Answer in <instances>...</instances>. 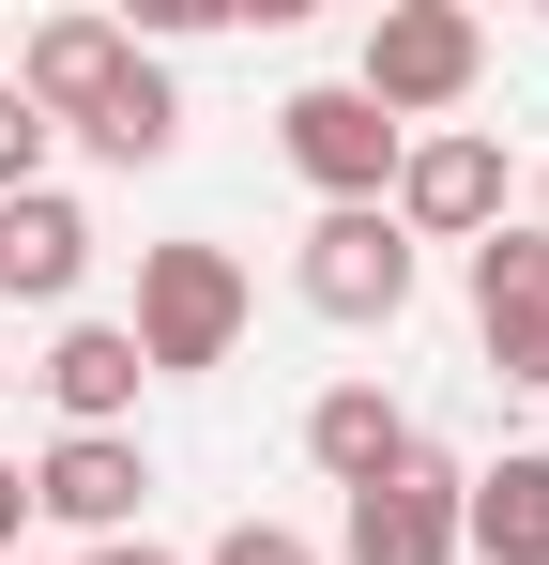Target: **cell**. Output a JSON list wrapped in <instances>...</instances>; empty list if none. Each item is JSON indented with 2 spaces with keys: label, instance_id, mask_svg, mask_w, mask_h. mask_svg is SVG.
<instances>
[{
  "label": "cell",
  "instance_id": "obj_1",
  "mask_svg": "<svg viewBox=\"0 0 549 565\" xmlns=\"http://www.w3.org/2000/svg\"><path fill=\"white\" fill-rule=\"evenodd\" d=\"M473 77H488V15H458V0H381V31H366L352 93L412 138V122H443V107H473Z\"/></svg>",
  "mask_w": 549,
  "mask_h": 565
},
{
  "label": "cell",
  "instance_id": "obj_2",
  "mask_svg": "<svg viewBox=\"0 0 549 565\" xmlns=\"http://www.w3.org/2000/svg\"><path fill=\"white\" fill-rule=\"evenodd\" d=\"M138 367H229L245 352V260L229 245H138Z\"/></svg>",
  "mask_w": 549,
  "mask_h": 565
},
{
  "label": "cell",
  "instance_id": "obj_3",
  "mask_svg": "<svg viewBox=\"0 0 549 565\" xmlns=\"http://www.w3.org/2000/svg\"><path fill=\"white\" fill-rule=\"evenodd\" d=\"M381 214H397L412 245H488V230H504V138H473V122H428V138L397 153Z\"/></svg>",
  "mask_w": 549,
  "mask_h": 565
},
{
  "label": "cell",
  "instance_id": "obj_4",
  "mask_svg": "<svg viewBox=\"0 0 549 565\" xmlns=\"http://www.w3.org/2000/svg\"><path fill=\"white\" fill-rule=\"evenodd\" d=\"M274 138H290V169L321 184V214H352V199H381V184H397V153H412V138H397V122H381V107H366L352 77L290 93V107H274Z\"/></svg>",
  "mask_w": 549,
  "mask_h": 565
},
{
  "label": "cell",
  "instance_id": "obj_5",
  "mask_svg": "<svg viewBox=\"0 0 549 565\" xmlns=\"http://www.w3.org/2000/svg\"><path fill=\"white\" fill-rule=\"evenodd\" d=\"M290 276H305V306H321V321H397V306H412V230H397V214H381V199H352V214H321V230H305V260H290Z\"/></svg>",
  "mask_w": 549,
  "mask_h": 565
},
{
  "label": "cell",
  "instance_id": "obj_6",
  "mask_svg": "<svg viewBox=\"0 0 549 565\" xmlns=\"http://www.w3.org/2000/svg\"><path fill=\"white\" fill-rule=\"evenodd\" d=\"M336 551H352V565H458V459H428V444H412L381 489H352Z\"/></svg>",
  "mask_w": 549,
  "mask_h": 565
},
{
  "label": "cell",
  "instance_id": "obj_7",
  "mask_svg": "<svg viewBox=\"0 0 549 565\" xmlns=\"http://www.w3.org/2000/svg\"><path fill=\"white\" fill-rule=\"evenodd\" d=\"M473 337L504 382H549V230H488L473 245Z\"/></svg>",
  "mask_w": 549,
  "mask_h": 565
},
{
  "label": "cell",
  "instance_id": "obj_8",
  "mask_svg": "<svg viewBox=\"0 0 549 565\" xmlns=\"http://www.w3.org/2000/svg\"><path fill=\"white\" fill-rule=\"evenodd\" d=\"M122 62H138V31H122V15H46V31L15 46V93L46 107V138H77L92 107L122 93Z\"/></svg>",
  "mask_w": 549,
  "mask_h": 565
},
{
  "label": "cell",
  "instance_id": "obj_9",
  "mask_svg": "<svg viewBox=\"0 0 549 565\" xmlns=\"http://www.w3.org/2000/svg\"><path fill=\"white\" fill-rule=\"evenodd\" d=\"M31 504H46V520H77L92 551H107V535H122L138 504H153V459H138L122 428H62V444L31 459Z\"/></svg>",
  "mask_w": 549,
  "mask_h": 565
},
{
  "label": "cell",
  "instance_id": "obj_10",
  "mask_svg": "<svg viewBox=\"0 0 549 565\" xmlns=\"http://www.w3.org/2000/svg\"><path fill=\"white\" fill-rule=\"evenodd\" d=\"M92 276V214L62 184H31V199H0V306H77Z\"/></svg>",
  "mask_w": 549,
  "mask_h": 565
},
{
  "label": "cell",
  "instance_id": "obj_11",
  "mask_svg": "<svg viewBox=\"0 0 549 565\" xmlns=\"http://www.w3.org/2000/svg\"><path fill=\"white\" fill-rule=\"evenodd\" d=\"M458 551L549 565V444H504L488 473H458Z\"/></svg>",
  "mask_w": 549,
  "mask_h": 565
},
{
  "label": "cell",
  "instance_id": "obj_12",
  "mask_svg": "<svg viewBox=\"0 0 549 565\" xmlns=\"http://www.w3.org/2000/svg\"><path fill=\"white\" fill-rule=\"evenodd\" d=\"M305 459L336 473V489H381V473L412 459V413H397L381 382H321V397H305Z\"/></svg>",
  "mask_w": 549,
  "mask_h": 565
},
{
  "label": "cell",
  "instance_id": "obj_13",
  "mask_svg": "<svg viewBox=\"0 0 549 565\" xmlns=\"http://www.w3.org/2000/svg\"><path fill=\"white\" fill-rule=\"evenodd\" d=\"M138 337H122V321H62V352H46V397H62V428H122V413H138Z\"/></svg>",
  "mask_w": 549,
  "mask_h": 565
},
{
  "label": "cell",
  "instance_id": "obj_14",
  "mask_svg": "<svg viewBox=\"0 0 549 565\" xmlns=\"http://www.w3.org/2000/svg\"><path fill=\"white\" fill-rule=\"evenodd\" d=\"M77 153H92V169H169V153H183V93H169V62H122V93L77 122Z\"/></svg>",
  "mask_w": 549,
  "mask_h": 565
},
{
  "label": "cell",
  "instance_id": "obj_15",
  "mask_svg": "<svg viewBox=\"0 0 549 565\" xmlns=\"http://www.w3.org/2000/svg\"><path fill=\"white\" fill-rule=\"evenodd\" d=\"M31 184H46V107L0 77V199H31Z\"/></svg>",
  "mask_w": 549,
  "mask_h": 565
},
{
  "label": "cell",
  "instance_id": "obj_16",
  "mask_svg": "<svg viewBox=\"0 0 549 565\" xmlns=\"http://www.w3.org/2000/svg\"><path fill=\"white\" fill-rule=\"evenodd\" d=\"M214 565H321V551H305L290 520H229V535H214Z\"/></svg>",
  "mask_w": 549,
  "mask_h": 565
},
{
  "label": "cell",
  "instance_id": "obj_17",
  "mask_svg": "<svg viewBox=\"0 0 549 565\" xmlns=\"http://www.w3.org/2000/svg\"><path fill=\"white\" fill-rule=\"evenodd\" d=\"M15 520H31V473L0 459V565H15Z\"/></svg>",
  "mask_w": 549,
  "mask_h": 565
},
{
  "label": "cell",
  "instance_id": "obj_18",
  "mask_svg": "<svg viewBox=\"0 0 549 565\" xmlns=\"http://www.w3.org/2000/svg\"><path fill=\"white\" fill-rule=\"evenodd\" d=\"M92 565H169V551H153V535H107V551H92Z\"/></svg>",
  "mask_w": 549,
  "mask_h": 565
},
{
  "label": "cell",
  "instance_id": "obj_19",
  "mask_svg": "<svg viewBox=\"0 0 549 565\" xmlns=\"http://www.w3.org/2000/svg\"><path fill=\"white\" fill-rule=\"evenodd\" d=\"M0 382H15V352H0Z\"/></svg>",
  "mask_w": 549,
  "mask_h": 565
}]
</instances>
